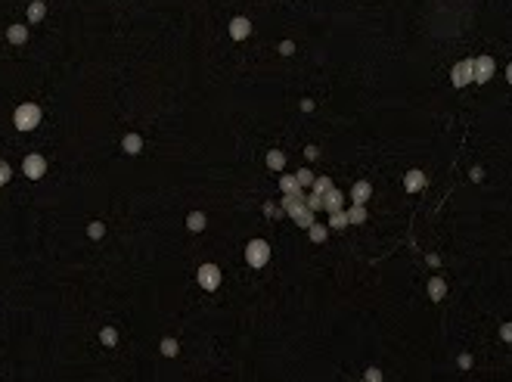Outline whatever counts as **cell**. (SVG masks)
<instances>
[{
	"mask_svg": "<svg viewBox=\"0 0 512 382\" xmlns=\"http://www.w3.org/2000/svg\"><path fill=\"white\" fill-rule=\"evenodd\" d=\"M360 382H363V379H360Z\"/></svg>",
	"mask_w": 512,
	"mask_h": 382,
	"instance_id": "35",
	"label": "cell"
},
{
	"mask_svg": "<svg viewBox=\"0 0 512 382\" xmlns=\"http://www.w3.org/2000/svg\"><path fill=\"white\" fill-rule=\"evenodd\" d=\"M280 53H283V56H292V53H295V44H292V41H283V44H280Z\"/></svg>",
	"mask_w": 512,
	"mask_h": 382,
	"instance_id": "31",
	"label": "cell"
},
{
	"mask_svg": "<svg viewBox=\"0 0 512 382\" xmlns=\"http://www.w3.org/2000/svg\"><path fill=\"white\" fill-rule=\"evenodd\" d=\"M506 81H509V84H512V62H509V65H506Z\"/></svg>",
	"mask_w": 512,
	"mask_h": 382,
	"instance_id": "34",
	"label": "cell"
},
{
	"mask_svg": "<svg viewBox=\"0 0 512 382\" xmlns=\"http://www.w3.org/2000/svg\"><path fill=\"white\" fill-rule=\"evenodd\" d=\"M44 13H47V4H44V0H31V4H28V19H31V22H41Z\"/></svg>",
	"mask_w": 512,
	"mask_h": 382,
	"instance_id": "15",
	"label": "cell"
},
{
	"mask_svg": "<svg viewBox=\"0 0 512 382\" xmlns=\"http://www.w3.org/2000/svg\"><path fill=\"white\" fill-rule=\"evenodd\" d=\"M7 37H10V44H25L28 41V28L25 25H10Z\"/></svg>",
	"mask_w": 512,
	"mask_h": 382,
	"instance_id": "14",
	"label": "cell"
},
{
	"mask_svg": "<svg viewBox=\"0 0 512 382\" xmlns=\"http://www.w3.org/2000/svg\"><path fill=\"white\" fill-rule=\"evenodd\" d=\"M246 261H249V267H264V264L270 261V243L252 240V243L246 246Z\"/></svg>",
	"mask_w": 512,
	"mask_h": 382,
	"instance_id": "2",
	"label": "cell"
},
{
	"mask_svg": "<svg viewBox=\"0 0 512 382\" xmlns=\"http://www.w3.org/2000/svg\"><path fill=\"white\" fill-rule=\"evenodd\" d=\"M348 227V214L345 211H332L329 214V230H345Z\"/></svg>",
	"mask_w": 512,
	"mask_h": 382,
	"instance_id": "19",
	"label": "cell"
},
{
	"mask_svg": "<svg viewBox=\"0 0 512 382\" xmlns=\"http://www.w3.org/2000/svg\"><path fill=\"white\" fill-rule=\"evenodd\" d=\"M87 233H90V240H100V236L106 233V224H103V221H93V224H90V230H87Z\"/></svg>",
	"mask_w": 512,
	"mask_h": 382,
	"instance_id": "25",
	"label": "cell"
},
{
	"mask_svg": "<svg viewBox=\"0 0 512 382\" xmlns=\"http://www.w3.org/2000/svg\"><path fill=\"white\" fill-rule=\"evenodd\" d=\"M186 227H189L192 233H199V230H205V214H202V211H192V214L186 218Z\"/></svg>",
	"mask_w": 512,
	"mask_h": 382,
	"instance_id": "16",
	"label": "cell"
},
{
	"mask_svg": "<svg viewBox=\"0 0 512 382\" xmlns=\"http://www.w3.org/2000/svg\"><path fill=\"white\" fill-rule=\"evenodd\" d=\"M450 81H453V87H466V84L475 81V59H462V62H456L453 71H450Z\"/></svg>",
	"mask_w": 512,
	"mask_h": 382,
	"instance_id": "3",
	"label": "cell"
},
{
	"mask_svg": "<svg viewBox=\"0 0 512 382\" xmlns=\"http://www.w3.org/2000/svg\"><path fill=\"white\" fill-rule=\"evenodd\" d=\"M500 339L506 342V345L512 342V323H503V326H500Z\"/></svg>",
	"mask_w": 512,
	"mask_h": 382,
	"instance_id": "29",
	"label": "cell"
},
{
	"mask_svg": "<svg viewBox=\"0 0 512 382\" xmlns=\"http://www.w3.org/2000/svg\"><path fill=\"white\" fill-rule=\"evenodd\" d=\"M249 34H252V22H249L246 16H236V19L230 22V37H233V41H246Z\"/></svg>",
	"mask_w": 512,
	"mask_h": 382,
	"instance_id": "9",
	"label": "cell"
},
{
	"mask_svg": "<svg viewBox=\"0 0 512 382\" xmlns=\"http://www.w3.org/2000/svg\"><path fill=\"white\" fill-rule=\"evenodd\" d=\"M280 189H283V193H298V180H295V174H283L280 177Z\"/></svg>",
	"mask_w": 512,
	"mask_h": 382,
	"instance_id": "18",
	"label": "cell"
},
{
	"mask_svg": "<svg viewBox=\"0 0 512 382\" xmlns=\"http://www.w3.org/2000/svg\"><path fill=\"white\" fill-rule=\"evenodd\" d=\"M4 183H10V165L0 162V186H4Z\"/></svg>",
	"mask_w": 512,
	"mask_h": 382,
	"instance_id": "30",
	"label": "cell"
},
{
	"mask_svg": "<svg viewBox=\"0 0 512 382\" xmlns=\"http://www.w3.org/2000/svg\"><path fill=\"white\" fill-rule=\"evenodd\" d=\"M199 286L208 289V292H214L221 286V267L217 264H202L199 267Z\"/></svg>",
	"mask_w": 512,
	"mask_h": 382,
	"instance_id": "4",
	"label": "cell"
},
{
	"mask_svg": "<svg viewBox=\"0 0 512 382\" xmlns=\"http://www.w3.org/2000/svg\"><path fill=\"white\" fill-rule=\"evenodd\" d=\"M428 295H431V301H441V298L447 295V283H444L441 277H431V280H428Z\"/></svg>",
	"mask_w": 512,
	"mask_h": 382,
	"instance_id": "11",
	"label": "cell"
},
{
	"mask_svg": "<svg viewBox=\"0 0 512 382\" xmlns=\"http://www.w3.org/2000/svg\"><path fill=\"white\" fill-rule=\"evenodd\" d=\"M307 208H310V211L323 208V196H317V193H307Z\"/></svg>",
	"mask_w": 512,
	"mask_h": 382,
	"instance_id": "27",
	"label": "cell"
},
{
	"mask_svg": "<svg viewBox=\"0 0 512 382\" xmlns=\"http://www.w3.org/2000/svg\"><path fill=\"white\" fill-rule=\"evenodd\" d=\"M307 233H310V240H313V243H323V240H326V233H329V227H326V224H310V227H307Z\"/></svg>",
	"mask_w": 512,
	"mask_h": 382,
	"instance_id": "17",
	"label": "cell"
},
{
	"mask_svg": "<svg viewBox=\"0 0 512 382\" xmlns=\"http://www.w3.org/2000/svg\"><path fill=\"white\" fill-rule=\"evenodd\" d=\"M100 339H103V342H106V345H115V339H118V332H115V329H109V326H106V329H103V332H100Z\"/></svg>",
	"mask_w": 512,
	"mask_h": 382,
	"instance_id": "28",
	"label": "cell"
},
{
	"mask_svg": "<svg viewBox=\"0 0 512 382\" xmlns=\"http://www.w3.org/2000/svg\"><path fill=\"white\" fill-rule=\"evenodd\" d=\"M363 382H382V370H379V367H367Z\"/></svg>",
	"mask_w": 512,
	"mask_h": 382,
	"instance_id": "24",
	"label": "cell"
},
{
	"mask_svg": "<svg viewBox=\"0 0 512 382\" xmlns=\"http://www.w3.org/2000/svg\"><path fill=\"white\" fill-rule=\"evenodd\" d=\"M351 196H354V205H367V202H370V196H373V186H370V180H360V183H354Z\"/></svg>",
	"mask_w": 512,
	"mask_h": 382,
	"instance_id": "10",
	"label": "cell"
},
{
	"mask_svg": "<svg viewBox=\"0 0 512 382\" xmlns=\"http://www.w3.org/2000/svg\"><path fill=\"white\" fill-rule=\"evenodd\" d=\"M329 189H332V180H329V177H313V193H317V196H326Z\"/></svg>",
	"mask_w": 512,
	"mask_h": 382,
	"instance_id": "21",
	"label": "cell"
},
{
	"mask_svg": "<svg viewBox=\"0 0 512 382\" xmlns=\"http://www.w3.org/2000/svg\"><path fill=\"white\" fill-rule=\"evenodd\" d=\"M267 168H270V171H283V168H286L283 149H270V152H267Z\"/></svg>",
	"mask_w": 512,
	"mask_h": 382,
	"instance_id": "13",
	"label": "cell"
},
{
	"mask_svg": "<svg viewBox=\"0 0 512 382\" xmlns=\"http://www.w3.org/2000/svg\"><path fill=\"white\" fill-rule=\"evenodd\" d=\"M345 214H348V224H363V221H367V208H363V205H354V208L345 211Z\"/></svg>",
	"mask_w": 512,
	"mask_h": 382,
	"instance_id": "20",
	"label": "cell"
},
{
	"mask_svg": "<svg viewBox=\"0 0 512 382\" xmlns=\"http://www.w3.org/2000/svg\"><path fill=\"white\" fill-rule=\"evenodd\" d=\"M428 183V177H425V171L422 168H410L407 174H404V186H407V193H419V189Z\"/></svg>",
	"mask_w": 512,
	"mask_h": 382,
	"instance_id": "7",
	"label": "cell"
},
{
	"mask_svg": "<svg viewBox=\"0 0 512 382\" xmlns=\"http://www.w3.org/2000/svg\"><path fill=\"white\" fill-rule=\"evenodd\" d=\"M140 146H143V140H140L137 134H128V137H125V152H140Z\"/></svg>",
	"mask_w": 512,
	"mask_h": 382,
	"instance_id": "23",
	"label": "cell"
},
{
	"mask_svg": "<svg viewBox=\"0 0 512 382\" xmlns=\"http://www.w3.org/2000/svg\"><path fill=\"white\" fill-rule=\"evenodd\" d=\"M323 208H326L329 214H332V211H342V193H338V189H335V186H332V189H329V193L323 196Z\"/></svg>",
	"mask_w": 512,
	"mask_h": 382,
	"instance_id": "12",
	"label": "cell"
},
{
	"mask_svg": "<svg viewBox=\"0 0 512 382\" xmlns=\"http://www.w3.org/2000/svg\"><path fill=\"white\" fill-rule=\"evenodd\" d=\"M494 71H497V65H494V59L484 53V56H478L475 59V84H487L491 78H494Z\"/></svg>",
	"mask_w": 512,
	"mask_h": 382,
	"instance_id": "5",
	"label": "cell"
},
{
	"mask_svg": "<svg viewBox=\"0 0 512 382\" xmlns=\"http://www.w3.org/2000/svg\"><path fill=\"white\" fill-rule=\"evenodd\" d=\"M295 180H298L301 189H304V186H313V171H310V168H301V171L295 174Z\"/></svg>",
	"mask_w": 512,
	"mask_h": 382,
	"instance_id": "22",
	"label": "cell"
},
{
	"mask_svg": "<svg viewBox=\"0 0 512 382\" xmlns=\"http://www.w3.org/2000/svg\"><path fill=\"white\" fill-rule=\"evenodd\" d=\"M286 211H289V214L295 218V224L301 227V230H307V227L313 224V211L307 208V202H295V205H289Z\"/></svg>",
	"mask_w": 512,
	"mask_h": 382,
	"instance_id": "6",
	"label": "cell"
},
{
	"mask_svg": "<svg viewBox=\"0 0 512 382\" xmlns=\"http://www.w3.org/2000/svg\"><path fill=\"white\" fill-rule=\"evenodd\" d=\"M162 354H165V357H174V354H177V342H174V339H165V342H162Z\"/></svg>",
	"mask_w": 512,
	"mask_h": 382,
	"instance_id": "26",
	"label": "cell"
},
{
	"mask_svg": "<svg viewBox=\"0 0 512 382\" xmlns=\"http://www.w3.org/2000/svg\"><path fill=\"white\" fill-rule=\"evenodd\" d=\"M25 174L31 177V180H37V177H44V171H47V162H44V156H25Z\"/></svg>",
	"mask_w": 512,
	"mask_h": 382,
	"instance_id": "8",
	"label": "cell"
},
{
	"mask_svg": "<svg viewBox=\"0 0 512 382\" xmlns=\"http://www.w3.org/2000/svg\"><path fill=\"white\" fill-rule=\"evenodd\" d=\"M13 122H16V128H19V131H34L37 125H41V109H37L34 103H22V106L16 109Z\"/></svg>",
	"mask_w": 512,
	"mask_h": 382,
	"instance_id": "1",
	"label": "cell"
},
{
	"mask_svg": "<svg viewBox=\"0 0 512 382\" xmlns=\"http://www.w3.org/2000/svg\"><path fill=\"white\" fill-rule=\"evenodd\" d=\"M459 367H462V370H469V367H472V354H469V351H462V354H459Z\"/></svg>",
	"mask_w": 512,
	"mask_h": 382,
	"instance_id": "32",
	"label": "cell"
},
{
	"mask_svg": "<svg viewBox=\"0 0 512 382\" xmlns=\"http://www.w3.org/2000/svg\"><path fill=\"white\" fill-rule=\"evenodd\" d=\"M469 177L478 183V180H484V171H481V168H472V171H469Z\"/></svg>",
	"mask_w": 512,
	"mask_h": 382,
	"instance_id": "33",
	"label": "cell"
}]
</instances>
